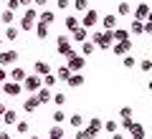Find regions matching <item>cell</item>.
<instances>
[{"instance_id": "6da1fadb", "label": "cell", "mask_w": 152, "mask_h": 139, "mask_svg": "<svg viewBox=\"0 0 152 139\" xmlns=\"http://www.w3.org/2000/svg\"><path fill=\"white\" fill-rule=\"evenodd\" d=\"M36 18H38V10H36V8H28V10L23 13L20 28H23V31H31V28H33V23H36Z\"/></svg>"}, {"instance_id": "7a4b0ae2", "label": "cell", "mask_w": 152, "mask_h": 139, "mask_svg": "<svg viewBox=\"0 0 152 139\" xmlns=\"http://www.w3.org/2000/svg\"><path fill=\"white\" fill-rule=\"evenodd\" d=\"M18 61V51H0V68H3V66H8V63H15Z\"/></svg>"}, {"instance_id": "3957f363", "label": "cell", "mask_w": 152, "mask_h": 139, "mask_svg": "<svg viewBox=\"0 0 152 139\" xmlns=\"http://www.w3.org/2000/svg\"><path fill=\"white\" fill-rule=\"evenodd\" d=\"M23 86H26L28 91H38L41 89V76H36V74L26 76V79H23Z\"/></svg>"}, {"instance_id": "277c9868", "label": "cell", "mask_w": 152, "mask_h": 139, "mask_svg": "<svg viewBox=\"0 0 152 139\" xmlns=\"http://www.w3.org/2000/svg\"><path fill=\"white\" fill-rule=\"evenodd\" d=\"M20 89H23L20 84H13V81H5L0 91H3V94H8V96H20Z\"/></svg>"}, {"instance_id": "5b68a950", "label": "cell", "mask_w": 152, "mask_h": 139, "mask_svg": "<svg viewBox=\"0 0 152 139\" xmlns=\"http://www.w3.org/2000/svg\"><path fill=\"white\" fill-rule=\"evenodd\" d=\"M127 132H129L132 139H147V137H145V127H142V124H137V122H132Z\"/></svg>"}, {"instance_id": "8992f818", "label": "cell", "mask_w": 152, "mask_h": 139, "mask_svg": "<svg viewBox=\"0 0 152 139\" xmlns=\"http://www.w3.org/2000/svg\"><path fill=\"white\" fill-rule=\"evenodd\" d=\"M66 61H69V63H66V68H69V71H79V68L84 66V56H76V53L69 56Z\"/></svg>"}, {"instance_id": "52a82bcc", "label": "cell", "mask_w": 152, "mask_h": 139, "mask_svg": "<svg viewBox=\"0 0 152 139\" xmlns=\"http://www.w3.org/2000/svg\"><path fill=\"white\" fill-rule=\"evenodd\" d=\"M96 20H99V13L96 10H86V15H84V25L81 28H94V25H96Z\"/></svg>"}, {"instance_id": "ba28073f", "label": "cell", "mask_w": 152, "mask_h": 139, "mask_svg": "<svg viewBox=\"0 0 152 139\" xmlns=\"http://www.w3.org/2000/svg\"><path fill=\"white\" fill-rule=\"evenodd\" d=\"M109 36H112V41H129V31H124V28H114V31H109Z\"/></svg>"}, {"instance_id": "9c48e42d", "label": "cell", "mask_w": 152, "mask_h": 139, "mask_svg": "<svg viewBox=\"0 0 152 139\" xmlns=\"http://www.w3.org/2000/svg\"><path fill=\"white\" fill-rule=\"evenodd\" d=\"M134 15H137V20H140V23H142V20H147V18H150V5H147V3H140Z\"/></svg>"}, {"instance_id": "30bf717a", "label": "cell", "mask_w": 152, "mask_h": 139, "mask_svg": "<svg viewBox=\"0 0 152 139\" xmlns=\"http://www.w3.org/2000/svg\"><path fill=\"white\" fill-rule=\"evenodd\" d=\"M0 119H3V122H5L8 127H13V124L18 122V111H15V109H5V114H3Z\"/></svg>"}, {"instance_id": "8fae6325", "label": "cell", "mask_w": 152, "mask_h": 139, "mask_svg": "<svg viewBox=\"0 0 152 139\" xmlns=\"http://www.w3.org/2000/svg\"><path fill=\"white\" fill-rule=\"evenodd\" d=\"M26 76H28V74H26V68H20V66H15V68L10 71V79H13V84H20V81L26 79Z\"/></svg>"}, {"instance_id": "7c38bea8", "label": "cell", "mask_w": 152, "mask_h": 139, "mask_svg": "<svg viewBox=\"0 0 152 139\" xmlns=\"http://www.w3.org/2000/svg\"><path fill=\"white\" fill-rule=\"evenodd\" d=\"M86 36H89V31L86 28H74V31H71V41H86Z\"/></svg>"}, {"instance_id": "4fadbf2b", "label": "cell", "mask_w": 152, "mask_h": 139, "mask_svg": "<svg viewBox=\"0 0 152 139\" xmlns=\"http://www.w3.org/2000/svg\"><path fill=\"white\" fill-rule=\"evenodd\" d=\"M38 109V99L36 96H28L26 101H23V111H36Z\"/></svg>"}, {"instance_id": "5bb4252c", "label": "cell", "mask_w": 152, "mask_h": 139, "mask_svg": "<svg viewBox=\"0 0 152 139\" xmlns=\"http://www.w3.org/2000/svg\"><path fill=\"white\" fill-rule=\"evenodd\" d=\"M33 68H36V74H41V76H48V74H51V66L46 63V61H38Z\"/></svg>"}, {"instance_id": "9a60e30c", "label": "cell", "mask_w": 152, "mask_h": 139, "mask_svg": "<svg viewBox=\"0 0 152 139\" xmlns=\"http://www.w3.org/2000/svg\"><path fill=\"white\" fill-rule=\"evenodd\" d=\"M18 36H20V33H18V28H13V25H8L5 31H3V38H5V41H15Z\"/></svg>"}, {"instance_id": "2e32d148", "label": "cell", "mask_w": 152, "mask_h": 139, "mask_svg": "<svg viewBox=\"0 0 152 139\" xmlns=\"http://www.w3.org/2000/svg\"><path fill=\"white\" fill-rule=\"evenodd\" d=\"M94 137H99L96 132H91V129H79V132H76V139H94Z\"/></svg>"}, {"instance_id": "e0dca14e", "label": "cell", "mask_w": 152, "mask_h": 139, "mask_svg": "<svg viewBox=\"0 0 152 139\" xmlns=\"http://www.w3.org/2000/svg\"><path fill=\"white\" fill-rule=\"evenodd\" d=\"M104 28H107V33L109 31H114V28H117V15H104Z\"/></svg>"}, {"instance_id": "ac0fdd59", "label": "cell", "mask_w": 152, "mask_h": 139, "mask_svg": "<svg viewBox=\"0 0 152 139\" xmlns=\"http://www.w3.org/2000/svg\"><path fill=\"white\" fill-rule=\"evenodd\" d=\"M129 48H132V43H129V41H124V43H117V46H114V53H117V56H124Z\"/></svg>"}, {"instance_id": "d6986e66", "label": "cell", "mask_w": 152, "mask_h": 139, "mask_svg": "<svg viewBox=\"0 0 152 139\" xmlns=\"http://www.w3.org/2000/svg\"><path fill=\"white\" fill-rule=\"evenodd\" d=\"M36 94H38V96H36V99H38V104H46V101H51V91H48V89H38Z\"/></svg>"}, {"instance_id": "ffe728a7", "label": "cell", "mask_w": 152, "mask_h": 139, "mask_svg": "<svg viewBox=\"0 0 152 139\" xmlns=\"http://www.w3.org/2000/svg\"><path fill=\"white\" fill-rule=\"evenodd\" d=\"M48 139H64V127H51V132H48Z\"/></svg>"}, {"instance_id": "44dd1931", "label": "cell", "mask_w": 152, "mask_h": 139, "mask_svg": "<svg viewBox=\"0 0 152 139\" xmlns=\"http://www.w3.org/2000/svg\"><path fill=\"white\" fill-rule=\"evenodd\" d=\"M102 129H104V132H109V134H114L117 129H119V124L114 122V119H109V122H104V124H102Z\"/></svg>"}, {"instance_id": "7402d4cb", "label": "cell", "mask_w": 152, "mask_h": 139, "mask_svg": "<svg viewBox=\"0 0 152 139\" xmlns=\"http://www.w3.org/2000/svg\"><path fill=\"white\" fill-rule=\"evenodd\" d=\"M66 81H69V86H81V84H84V76H81V74H71Z\"/></svg>"}, {"instance_id": "603a6c76", "label": "cell", "mask_w": 152, "mask_h": 139, "mask_svg": "<svg viewBox=\"0 0 152 139\" xmlns=\"http://www.w3.org/2000/svg\"><path fill=\"white\" fill-rule=\"evenodd\" d=\"M13 18H15V13H10V10H3V13H0V20L5 23V25H13Z\"/></svg>"}, {"instance_id": "cb8c5ba5", "label": "cell", "mask_w": 152, "mask_h": 139, "mask_svg": "<svg viewBox=\"0 0 152 139\" xmlns=\"http://www.w3.org/2000/svg\"><path fill=\"white\" fill-rule=\"evenodd\" d=\"M94 51H96V46H94L91 41H84V46H81V53H84V56H91Z\"/></svg>"}, {"instance_id": "d4e9b609", "label": "cell", "mask_w": 152, "mask_h": 139, "mask_svg": "<svg viewBox=\"0 0 152 139\" xmlns=\"http://www.w3.org/2000/svg\"><path fill=\"white\" fill-rule=\"evenodd\" d=\"M117 13H119V15H132V5L129 3H119V5H117Z\"/></svg>"}, {"instance_id": "484cf974", "label": "cell", "mask_w": 152, "mask_h": 139, "mask_svg": "<svg viewBox=\"0 0 152 139\" xmlns=\"http://www.w3.org/2000/svg\"><path fill=\"white\" fill-rule=\"evenodd\" d=\"M102 124H104L102 119H99V116H94L91 122H89V129H91V132H96V134H99V132H102Z\"/></svg>"}, {"instance_id": "4316f807", "label": "cell", "mask_w": 152, "mask_h": 139, "mask_svg": "<svg viewBox=\"0 0 152 139\" xmlns=\"http://www.w3.org/2000/svg\"><path fill=\"white\" fill-rule=\"evenodd\" d=\"M66 28H69V31L79 28V18H76V15H66Z\"/></svg>"}, {"instance_id": "83f0119b", "label": "cell", "mask_w": 152, "mask_h": 139, "mask_svg": "<svg viewBox=\"0 0 152 139\" xmlns=\"http://www.w3.org/2000/svg\"><path fill=\"white\" fill-rule=\"evenodd\" d=\"M53 20H56V15H53L51 10H43V13H41V23H46V25H48V23H53Z\"/></svg>"}, {"instance_id": "f1b7e54d", "label": "cell", "mask_w": 152, "mask_h": 139, "mask_svg": "<svg viewBox=\"0 0 152 139\" xmlns=\"http://www.w3.org/2000/svg\"><path fill=\"white\" fill-rule=\"evenodd\" d=\"M51 116H53V122H56V124H61V122H66V111H64V109H56V111L51 114Z\"/></svg>"}, {"instance_id": "f546056e", "label": "cell", "mask_w": 152, "mask_h": 139, "mask_svg": "<svg viewBox=\"0 0 152 139\" xmlns=\"http://www.w3.org/2000/svg\"><path fill=\"white\" fill-rule=\"evenodd\" d=\"M15 129H18V134H28L31 132V124L28 122H15Z\"/></svg>"}, {"instance_id": "4dcf8cb0", "label": "cell", "mask_w": 152, "mask_h": 139, "mask_svg": "<svg viewBox=\"0 0 152 139\" xmlns=\"http://www.w3.org/2000/svg\"><path fill=\"white\" fill-rule=\"evenodd\" d=\"M132 33H134V36H142V33H145V23L134 20V23H132Z\"/></svg>"}, {"instance_id": "1f68e13d", "label": "cell", "mask_w": 152, "mask_h": 139, "mask_svg": "<svg viewBox=\"0 0 152 139\" xmlns=\"http://www.w3.org/2000/svg\"><path fill=\"white\" fill-rule=\"evenodd\" d=\"M51 99H53L56 106H64L66 104V94H51Z\"/></svg>"}, {"instance_id": "d6a6232c", "label": "cell", "mask_w": 152, "mask_h": 139, "mask_svg": "<svg viewBox=\"0 0 152 139\" xmlns=\"http://www.w3.org/2000/svg\"><path fill=\"white\" fill-rule=\"evenodd\" d=\"M81 124H84L81 114H71V127H76V129H81Z\"/></svg>"}, {"instance_id": "836d02e7", "label": "cell", "mask_w": 152, "mask_h": 139, "mask_svg": "<svg viewBox=\"0 0 152 139\" xmlns=\"http://www.w3.org/2000/svg\"><path fill=\"white\" fill-rule=\"evenodd\" d=\"M56 74H58V76H56V79H61V81H66V79H69V76H71V71L66 68V66H61V68L56 71Z\"/></svg>"}, {"instance_id": "e575fe53", "label": "cell", "mask_w": 152, "mask_h": 139, "mask_svg": "<svg viewBox=\"0 0 152 139\" xmlns=\"http://www.w3.org/2000/svg\"><path fill=\"white\" fill-rule=\"evenodd\" d=\"M36 31H38V38H46V36H48V25H46V23H38Z\"/></svg>"}, {"instance_id": "d590c367", "label": "cell", "mask_w": 152, "mask_h": 139, "mask_svg": "<svg viewBox=\"0 0 152 139\" xmlns=\"http://www.w3.org/2000/svg\"><path fill=\"white\" fill-rule=\"evenodd\" d=\"M56 81H58V79H56L53 74H48V76H43V84H46V86H56Z\"/></svg>"}, {"instance_id": "8d00e7d4", "label": "cell", "mask_w": 152, "mask_h": 139, "mask_svg": "<svg viewBox=\"0 0 152 139\" xmlns=\"http://www.w3.org/2000/svg\"><path fill=\"white\" fill-rule=\"evenodd\" d=\"M119 116H122V119H132V106H122Z\"/></svg>"}, {"instance_id": "74e56055", "label": "cell", "mask_w": 152, "mask_h": 139, "mask_svg": "<svg viewBox=\"0 0 152 139\" xmlns=\"http://www.w3.org/2000/svg\"><path fill=\"white\" fill-rule=\"evenodd\" d=\"M86 8H89V0H76V10H84V13H86Z\"/></svg>"}, {"instance_id": "f35d334b", "label": "cell", "mask_w": 152, "mask_h": 139, "mask_svg": "<svg viewBox=\"0 0 152 139\" xmlns=\"http://www.w3.org/2000/svg\"><path fill=\"white\" fill-rule=\"evenodd\" d=\"M56 5H58V10H66L71 5V0H56Z\"/></svg>"}, {"instance_id": "ab89813d", "label": "cell", "mask_w": 152, "mask_h": 139, "mask_svg": "<svg viewBox=\"0 0 152 139\" xmlns=\"http://www.w3.org/2000/svg\"><path fill=\"white\" fill-rule=\"evenodd\" d=\"M18 8H20V5H18V0H8V8H5V10H18Z\"/></svg>"}, {"instance_id": "60d3db41", "label": "cell", "mask_w": 152, "mask_h": 139, "mask_svg": "<svg viewBox=\"0 0 152 139\" xmlns=\"http://www.w3.org/2000/svg\"><path fill=\"white\" fill-rule=\"evenodd\" d=\"M124 66L127 68H134V56H124Z\"/></svg>"}, {"instance_id": "b9f144b4", "label": "cell", "mask_w": 152, "mask_h": 139, "mask_svg": "<svg viewBox=\"0 0 152 139\" xmlns=\"http://www.w3.org/2000/svg\"><path fill=\"white\" fill-rule=\"evenodd\" d=\"M140 68H142V71H145V74H147V71L152 68V63H150V58H145V61H142V63H140Z\"/></svg>"}, {"instance_id": "7bdbcfd3", "label": "cell", "mask_w": 152, "mask_h": 139, "mask_svg": "<svg viewBox=\"0 0 152 139\" xmlns=\"http://www.w3.org/2000/svg\"><path fill=\"white\" fill-rule=\"evenodd\" d=\"M112 139H127V134H124V132H114Z\"/></svg>"}, {"instance_id": "ee69618b", "label": "cell", "mask_w": 152, "mask_h": 139, "mask_svg": "<svg viewBox=\"0 0 152 139\" xmlns=\"http://www.w3.org/2000/svg\"><path fill=\"white\" fill-rule=\"evenodd\" d=\"M5 79H8V71H5V68H0V84H5Z\"/></svg>"}, {"instance_id": "f6af8a7d", "label": "cell", "mask_w": 152, "mask_h": 139, "mask_svg": "<svg viewBox=\"0 0 152 139\" xmlns=\"http://www.w3.org/2000/svg\"><path fill=\"white\" fill-rule=\"evenodd\" d=\"M33 3H36V5L41 8V5H46V3H48V0H33Z\"/></svg>"}, {"instance_id": "bcb514c9", "label": "cell", "mask_w": 152, "mask_h": 139, "mask_svg": "<svg viewBox=\"0 0 152 139\" xmlns=\"http://www.w3.org/2000/svg\"><path fill=\"white\" fill-rule=\"evenodd\" d=\"M33 0H18V5H31Z\"/></svg>"}, {"instance_id": "7dc6e473", "label": "cell", "mask_w": 152, "mask_h": 139, "mask_svg": "<svg viewBox=\"0 0 152 139\" xmlns=\"http://www.w3.org/2000/svg\"><path fill=\"white\" fill-rule=\"evenodd\" d=\"M5 109H8V106H5V104H3V101H0V116L5 114Z\"/></svg>"}, {"instance_id": "c3c4849f", "label": "cell", "mask_w": 152, "mask_h": 139, "mask_svg": "<svg viewBox=\"0 0 152 139\" xmlns=\"http://www.w3.org/2000/svg\"><path fill=\"white\" fill-rule=\"evenodd\" d=\"M0 139H13V134H0Z\"/></svg>"}, {"instance_id": "681fc988", "label": "cell", "mask_w": 152, "mask_h": 139, "mask_svg": "<svg viewBox=\"0 0 152 139\" xmlns=\"http://www.w3.org/2000/svg\"><path fill=\"white\" fill-rule=\"evenodd\" d=\"M28 139H41V137H28Z\"/></svg>"}, {"instance_id": "f907efd6", "label": "cell", "mask_w": 152, "mask_h": 139, "mask_svg": "<svg viewBox=\"0 0 152 139\" xmlns=\"http://www.w3.org/2000/svg\"><path fill=\"white\" fill-rule=\"evenodd\" d=\"M0 46H3V36H0Z\"/></svg>"}, {"instance_id": "816d5d0a", "label": "cell", "mask_w": 152, "mask_h": 139, "mask_svg": "<svg viewBox=\"0 0 152 139\" xmlns=\"http://www.w3.org/2000/svg\"><path fill=\"white\" fill-rule=\"evenodd\" d=\"M0 94H3V91H0Z\"/></svg>"}]
</instances>
